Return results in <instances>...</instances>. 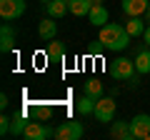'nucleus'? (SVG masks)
Listing matches in <instances>:
<instances>
[{
	"instance_id": "23",
	"label": "nucleus",
	"mask_w": 150,
	"mask_h": 140,
	"mask_svg": "<svg viewBox=\"0 0 150 140\" xmlns=\"http://www.w3.org/2000/svg\"><path fill=\"white\" fill-rule=\"evenodd\" d=\"M143 40H145V45L150 48V23H148V28H145V33H143Z\"/></svg>"
},
{
	"instance_id": "27",
	"label": "nucleus",
	"mask_w": 150,
	"mask_h": 140,
	"mask_svg": "<svg viewBox=\"0 0 150 140\" xmlns=\"http://www.w3.org/2000/svg\"><path fill=\"white\" fill-rule=\"evenodd\" d=\"M40 3H50V0H40Z\"/></svg>"
},
{
	"instance_id": "13",
	"label": "nucleus",
	"mask_w": 150,
	"mask_h": 140,
	"mask_svg": "<svg viewBox=\"0 0 150 140\" xmlns=\"http://www.w3.org/2000/svg\"><path fill=\"white\" fill-rule=\"evenodd\" d=\"M108 18L110 15H108V8L103 5V3L100 5H93L90 13H88V20H90V25H95V28H103L108 23Z\"/></svg>"
},
{
	"instance_id": "11",
	"label": "nucleus",
	"mask_w": 150,
	"mask_h": 140,
	"mask_svg": "<svg viewBox=\"0 0 150 140\" xmlns=\"http://www.w3.org/2000/svg\"><path fill=\"white\" fill-rule=\"evenodd\" d=\"M38 35H40V40H45V43L53 40L55 35H58V23H55V18H50V15L45 18V20L38 25Z\"/></svg>"
},
{
	"instance_id": "21",
	"label": "nucleus",
	"mask_w": 150,
	"mask_h": 140,
	"mask_svg": "<svg viewBox=\"0 0 150 140\" xmlns=\"http://www.w3.org/2000/svg\"><path fill=\"white\" fill-rule=\"evenodd\" d=\"M33 118L35 120H50L53 118V105L50 103H35L33 105Z\"/></svg>"
},
{
	"instance_id": "10",
	"label": "nucleus",
	"mask_w": 150,
	"mask_h": 140,
	"mask_svg": "<svg viewBox=\"0 0 150 140\" xmlns=\"http://www.w3.org/2000/svg\"><path fill=\"white\" fill-rule=\"evenodd\" d=\"M45 58H48L50 63H63V60H65V45L60 43L58 38L48 40V48H45Z\"/></svg>"
},
{
	"instance_id": "1",
	"label": "nucleus",
	"mask_w": 150,
	"mask_h": 140,
	"mask_svg": "<svg viewBox=\"0 0 150 140\" xmlns=\"http://www.w3.org/2000/svg\"><path fill=\"white\" fill-rule=\"evenodd\" d=\"M98 40L105 45V50L120 53V50H125L130 45L133 38H130V33L125 30V25H120V23H105V25L100 28V33H98Z\"/></svg>"
},
{
	"instance_id": "17",
	"label": "nucleus",
	"mask_w": 150,
	"mask_h": 140,
	"mask_svg": "<svg viewBox=\"0 0 150 140\" xmlns=\"http://www.w3.org/2000/svg\"><path fill=\"white\" fill-rule=\"evenodd\" d=\"M45 13L58 20V18H63L65 13H70V8H68L65 0H50V3H45Z\"/></svg>"
},
{
	"instance_id": "9",
	"label": "nucleus",
	"mask_w": 150,
	"mask_h": 140,
	"mask_svg": "<svg viewBox=\"0 0 150 140\" xmlns=\"http://www.w3.org/2000/svg\"><path fill=\"white\" fill-rule=\"evenodd\" d=\"M148 5H150V0H120V8H123V13H125L128 18L145 15Z\"/></svg>"
},
{
	"instance_id": "24",
	"label": "nucleus",
	"mask_w": 150,
	"mask_h": 140,
	"mask_svg": "<svg viewBox=\"0 0 150 140\" xmlns=\"http://www.w3.org/2000/svg\"><path fill=\"white\" fill-rule=\"evenodd\" d=\"M0 108H8V95H5V93L0 95Z\"/></svg>"
},
{
	"instance_id": "25",
	"label": "nucleus",
	"mask_w": 150,
	"mask_h": 140,
	"mask_svg": "<svg viewBox=\"0 0 150 140\" xmlns=\"http://www.w3.org/2000/svg\"><path fill=\"white\" fill-rule=\"evenodd\" d=\"M143 18H145L148 23H150V5H148V10H145V15H143Z\"/></svg>"
},
{
	"instance_id": "5",
	"label": "nucleus",
	"mask_w": 150,
	"mask_h": 140,
	"mask_svg": "<svg viewBox=\"0 0 150 140\" xmlns=\"http://www.w3.org/2000/svg\"><path fill=\"white\" fill-rule=\"evenodd\" d=\"M130 135H133V140H150V115L148 113H138L130 120Z\"/></svg>"
},
{
	"instance_id": "22",
	"label": "nucleus",
	"mask_w": 150,
	"mask_h": 140,
	"mask_svg": "<svg viewBox=\"0 0 150 140\" xmlns=\"http://www.w3.org/2000/svg\"><path fill=\"white\" fill-rule=\"evenodd\" d=\"M10 123H13L10 115H0V135H3V138L10 135Z\"/></svg>"
},
{
	"instance_id": "28",
	"label": "nucleus",
	"mask_w": 150,
	"mask_h": 140,
	"mask_svg": "<svg viewBox=\"0 0 150 140\" xmlns=\"http://www.w3.org/2000/svg\"><path fill=\"white\" fill-rule=\"evenodd\" d=\"M65 3H70V0H65Z\"/></svg>"
},
{
	"instance_id": "20",
	"label": "nucleus",
	"mask_w": 150,
	"mask_h": 140,
	"mask_svg": "<svg viewBox=\"0 0 150 140\" xmlns=\"http://www.w3.org/2000/svg\"><path fill=\"white\" fill-rule=\"evenodd\" d=\"M83 93L98 100V98H103V83L98 80V78H88V80L83 83Z\"/></svg>"
},
{
	"instance_id": "15",
	"label": "nucleus",
	"mask_w": 150,
	"mask_h": 140,
	"mask_svg": "<svg viewBox=\"0 0 150 140\" xmlns=\"http://www.w3.org/2000/svg\"><path fill=\"white\" fill-rule=\"evenodd\" d=\"M135 70H138L140 75H148L150 73V50H148V45L135 53Z\"/></svg>"
},
{
	"instance_id": "8",
	"label": "nucleus",
	"mask_w": 150,
	"mask_h": 140,
	"mask_svg": "<svg viewBox=\"0 0 150 140\" xmlns=\"http://www.w3.org/2000/svg\"><path fill=\"white\" fill-rule=\"evenodd\" d=\"M13 48H15V28L5 20L0 25V53H10Z\"/></svg>"
},
{
	"instance_id": "3",
	"label": "nucleus",
	"mask_w": 150,
	"mask_h": 140,
	"mask_svg": "<svg viewBox=\"0 0 150 140\" xmlns=\"http://www.w3.org/2000/svg\"><path fill=\"white\" fill-rule=\"evenodd\" d=\"M23 135L28 140H50V138H55V128L48 125L45 120H30Z\"/></svg>"
},
{
	"instance_id": "18",
	"label": "nucleus",
	"mask_w": 150,
	"mask_h": 140,
	"mask_svg": "<svg viewBox=\"0 0 150 140\" xmlns=\"http://www.w3.org/2000/svg\"><path fill=\"white\" fill-rule=\"evenodd\" d=\"M28 123H30V120L25 118V110H23V113H15V115H13V123H10V135H13V138L23 135L25 128H28Z\"/></svg>"
},
{
	"instance_id": "26",
	"label": "nucleus",
	"mask_w": 150,
	"mask_h": 140,
	"mask_svg": "<svg viewBox=\"0 0 150 140\" xmlns=\"http://www.w3.org/2000/svg\"><path fill=\"white\" fill-rule=\"evenodd\" d=\"M90 3H93V5H100V3H103V0H90Z\"/></svg>"
},
{
	"instance_id": "7",
	"label": "nucleus",
	"mask_w": 150,
	"mask_h": 140,
	"mask_svg": "<svg viewBox=\"0 0 150 140\" xmlns=\"http://www.w3.org/2000/svg\"><path fill=\"white\" fill-rule=\"evenodd\" d=\"M25 13V0H0V18L8 23L18 20Z\"/></svg>"
},
{
	"instance_id": "4",
	"label": "nucleus",
	"mask_w": 150,
	"mask_h": 140,
	"mask_svg": "<svg viewBox=\"0 0 150 140\" xmlns=\"http://www.w3.org/2000/svg\"><path fill=\"white\" fill-rule=\"evenodd\" d=\"M115 98H98V103H95V120L98 123H112L115 120Z\"/></svg>"
},
{
	"instance_id": "14",
	"label": "nucleus",
	"mask_w": 150,
	"mask_h": 140,
	"mask_svg": "<svg viewBox=\"0 0 150 140\" xmlns=\"http://www.w3.org/2000/svg\"><path fill=\"white\" fill-rule=\"evenodd\" d=\"M148 28V20H143V15H135V18H128L125 23V30L130 33V38H140Z\"/></svg>"
},
{
	"instance_id": "19",
	"label": "nucleus",
	"mask_w": 150,
	"mask_h": 140,
	"mask_svg": "<svg viewBox=\"0 0 150 140\" xmlns=\"http://www.w3.org/2000/svg\"><path fill=\"white\" fill-rule=\"evenodd\" d=\"M68 8H70V13H73L75 18H83V15L88 18V13H90L93 3H90V0H70Z\"/></svg>"
},
{
	"instance_id": "6",
	"label": "nucleus",
	"mask_w": 150,
	"mask_h": 140,
	"mask_svg": "<svg viewBox=\"0 0 150 140\" xmlns=\"http://www.w3.org/2000/svg\"><path fill=\"white\" fill-rule=\"evenodd\" d=\"M83 123H75V120H65L55 128V138L58 140H80L83 138Z\"/></svg>"
},
{
	"instance_id": "16",
	"label": "nucleus",
	"mask_w": 150,
	"mask_h": 140,
	"mask_svg": "<svg viewBox=\"0 0 150 140\" xmlns=\"http://www.w3.org/2000/svg\"><path fill=\"white\" fill-rule=\"evenodd\" d=\"M95 103H98L95 98H90V95L83 93V98L75 100V110H78L80 115H95Z\"/></svg>"
},
{
	"instance_id": "2",
	"label": "nucleus",
	"mask_w": 150,
	"mask_h": 140,
	"mask_svg": "<svg viewBox=\"0 0 150 140\" xmlns=\"http://www.w3.org/2000/svg\"><path fill=\"white\" fill-rule=\"evenodd\" d=\"M110 75L115 78V80H125V83H130V80H138V70H135V60H130V58H115L110 63Z\"/></svg>"
},
{
	"instance_id": "12",
	"label": "nucleus",
	"mask_w": 150,
	"mask_h": 140,
	"mask_svg": "<svg viewBox=\"0 0 150 140\" xmlns=\"http://www.w3.org/2000/svg\"><path fill=\"white\" fill-rule=\"evenodd\" d=\"M110 138L115 140H133L130 135V120H115L110 125Z\"/></svg>"
}]
</instances>
